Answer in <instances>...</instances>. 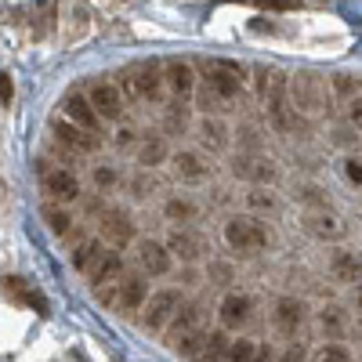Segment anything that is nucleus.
Masks as SVG:
<instances>
[{
    "label": "nucleus",
    "mask_w": 362,
    "mask_h": 362,
    "mask_svg": "<svg viewBox=\"0 0 362 362\" xmlns=\"http://www.w3.org/2000/svg\"><path fill=\"white\" fill-rule=\"evenodd\" d=\"M225 243L235 250V254H243V257H254L268 247V232L257 218H232L225 225Z\"/></svg>",
    "instance_id": "1"
},
{
    "label": "nucleus",
    "mask_w": 362,
    "mask_h": 362,
    "mask_svg": "<svg viewBox=\"0 0 362 362\" xmlns=\"http://www.w3.org/2000/svg\"><path fill=\"white\" fill-rule=\"evenodd\" d=\"M206 87L218 102H232L243 87V69L232 62H206Z\"/></svg>",
    "instance_id": "2"
},
{
    "label": "nucleus",
    "mask_w": 362,
    "mask_h": 362,
    "mask_svg": "<svg viewBox=\"0 0 362 362\" xmlns=\"http://www.w3.org/2000/svg\"><path fill=\"white\" fill-rule=\"evenodd\" d=\"M181 312V293L177 290H160L148 297V305L141 312V326L145 329H163L167 322H174V315Z\"/></svg>",
    "instance_id": "3"
},
{
    "label": "nucleus",
    "mask_w": 362,
    "mask_h": 362,
    "mask_svg": "<svg viewBox=\"0 0 362 362\" xmlns=\"http://www.w3.org/2000/svg\"><path fill=\"white\" fill-rule=\"evenodd\" d=\"M268 119H272V127H276L279 134L297 131V112L286 102V83L283 80H276V83H272V90H268Z\"/></svg>",
    "instance_id": "4"
},
{
    "label": "nucleus",
    "mask_w": 362,
    "mask_h": 362,
    "mask_svg": "<svg viewBox=\"0 0 362 362\" xmlns=\"http://www.w3.org/2000/svg\"><path fill=\"white\" fill-rule=\"evenodd\" d=\"M203 319H206V312H203V305H181V312L174 315V322H170V329H167V337H170V348L177 344V341H185V337H192V334H199L203 329Z\"/></svg>",
    "instance_id": "5"
},
{
    "label": "nucleus",
    "mask_w": 362,
    "mask_h": 362,
    "mask_svg": "<svg viewBox=\"0 0 362 362\" xmlns=\"http://www.w3.org/2000/svg\"><path fill=\"white\" fill-rule=\"evenodd\" d=\"M163 69H160V62H138L134 69H131V83H134V90L141 98H160L163 95Z\"/></svg>",
    "instance_id": "6"
},
{
    "label": "nucleus",
    "mask_w": 362,
    "mask_h": 362,
    "mask_svg": "<svg viewBox=\"0 0 362 362\" xmlns=\"http://www.w3.org/2000/svg\"><path fill=\"white\" fill-rule=\"evenodd\" d=\"M116 305L119 312H138L141 305H148V283L141 276H124L116 283Z\"/></svg>",
    "instance_id": "7"
},
{
    "label": "nucleus",
    "mask_w": 362,
    "mask_h": 362,
    "mask_svg": "<svg viewBox=\"0 0 362 362\" xmlns=\"http://www.w3.org/2000/svg\"><path fill=\"white\" fill-rule=\"evenodd\" d=\"M170 254H177L181 261H199L206 254V239L199 232H189V228H174L170 239H167Z\"/></svg>",
    "instance_id": "8"
},
{
    "label": "nucleus",
    "mask_w": 362,
    "mask_h": 362,
    "mask_svg": "<svg viewBox=\"0 0 362 362\" xmlns=\"http://www.w3.org/2000/svg\"><path fill=\"white\" fill-rule=\"evenodd\" d=\"M250 312H254V300L247 293H228L221 300V326L225 329H239V326H247L250 322Z\"/></svg>",
    "instance_id": "9"
},
{
    "label": "nucleus",
    "mask_w": 362,
    "mask_h": 362,
    "mask_svg": "<svg viewBox=\"0 0 362 362\" xmlns=\"http://www.w3.org/2000/svg\"><path fill=\"white\" fill-rule=\"evenodd\" d=\"M62 109H66V119H73L76 127H83V131H90V134H98V109L90 105V98H83V95H69L66 102H62Z\"/></svg>",
    "instance_id": "10"
},
{
    "label": "nucleus",
    "mask_w": 362,
    "mask_h": 362,
    "mask_svg": "<svg viewBox=\"0 0 362 362\" xmlns=\"http://www.w3.org/2000/svg\"><path fill=\"white\" fill-rule=\"evenodd\" d=\"M44 192L51 199H58V203H73L80 196V181L69 170H47L44 174Z\"/></svg>",
    "instance_id": "11"
},
{
    "label": "nucleus",
    "mask_w": 362,
    "mask_h": 362,
    "mask_svg": "<svg viewBox=\"0 0 362 362\" xmlns=\"http://www.w3.org/2000/svg\"><path fill=\"white\" fill-rule=\"evenodd\" d=\"M138 261L145 272H153V276H167L170 272V247L156 243V239H141L138 243Z\"/></svg>",
    "instance_id": "12"
},
{
    "label": "nucleus",
    "mask_w": 362,
    "mask_h": 362,
    "mask_svg": "<svg viewBox=\"0 0 362 362\" xmlns=\"http://www.w3.org/2000/svg\"><path fill=\"white\" fill-rule=\"evenodd\" d=\"M305 315H308V308H305V300H297V297H279L276 300V326L283 329V334H297L300 329V322H305Z\"/></svg>",
    "instance_id": "13"
},
{
    "label": "nucleus",
    "mask_w": 362,
    "mask_h": 362,
    "mask_svg": "<svg viewBox=\"0 0 362 362\" xmlns=\"http://www.w3.org/2000/svg\"><path fill=\"white\" fill-rule=\"evenodd\" d=\"M305 228H308V235H315V239H344V221L337 218V214H329V210H315V214H308L305 218Z\"/></svg>",
    "instance_id": "14"
},
{
    "label": "nucleus",
    "mask_w": 362,
    "mask_h": 362,
    "mask_svg": "<svg viewBox=\"0 0 362 362\" xmlns=\"http://www.w3.org/2000/svg\"><path fill=\"white\" fill-rule=\"evenodd\" d=\"M102 235L116 247H127L134 239V225H131V218L124 214V210H105L102 214Z\"/></svg>",
    "instance_id": "15"
},
{
    "label": "nucleus",
    "mask_w": 362,
    "mask_h": 362,
    "mask_svg": "<svg viewBox=\"0 0 362 362\" xmlns=\"http://www.w3.org/2000/svg\"><path fill=\"white\" fill-rule=\"evenodd\" d=\"M87 98H90V105L98 109V116H102V119H116L119 112H124V98H119V90H116V87H109V83H95Z\"/></svg>",
    "instance_id": "16"
},
{
    "label": "nucleus",
    "mask_w": 362,
    "mask_h": 362,
    "mask_svg": "<svg viewBox=\"0 0 362 362\" xmlns=\"http://www.w3.org/2000/svg\"><path fill=\"white\" fill-rule=\"evenodd\" d=\"M54 138L62 145H69V148H76V153H90V148H98V134H90V131H83L76 124H66V119H58V124H54Z\"/></svg>",
    "instance_id": "17"
},
{
    "label": "nucleus",
    "mask_w": 362,
    "mask_h": 362,
    "mask_svg": "<svg viewBox=\"0 0 362 362\" xmlns=\"http://www.w3.org/2000/svg\"><path fill=\"white\" fill-rule=\"evenodd\" d=\"M235 177H243V181H276V167H272V160L264 156H239L235 167H232Z\"/></svg>",
    "instance_id": "18"
},
{
    "label": "nucleus",
    "mask_w": 362,
    "mask_h": 362,
    "mask_svg": "<svg viewBox=\"0 0 362 362\" xmlns=\"http://www.w3.org/2000/svg\"><path fill=\"white\" fill-rule=\"evenodd\" d=\"M163 73H167V83H170V90H174L177 98H189V95H192L196 76H192V66H189V62H181V58H170V62L163 66Z\"/></svg>",
    "instance_id": "19"
},
{
    "label": "nucleus",
    "mask_w": 362,
    "mask_h": 362,
    "mask_svg": "<svg viewBox=\"0 0 362 362\" xmlns=\"http://www.w3.org/2000/svg\"><path fill=\"white\" fill-rule=\"evenodd\" d=\"M90 286H109V283H119L124 279V257L119 254H102V261L87 272Z\"/></svg>",
    "instance_id": "20"
},
{
    "label": "nucleus",
    "mask_w": 362,
    "mask_h": 362,
    "mask_svg": "<svg viewBox=\"0 0 362 362\" xmlns=\"http://www.w3.org/2000/svg\"><path fill=\"white\" fill-rule=\"evenodd\" d=\"M174 174L181 181H203L210 174V163L199 156V153H189V148H181V153H174Z\"/></svg>",
    "instance_id": "21"
},
{
    "label": "nucleus",
    "mask_w": 362,
    "mask_h": 362,
    "mask_svg": "<svg viewBox=\"0 0 362 362\" xmlns=\"http://www.w3.org/2000/svg\"><path fill=\"white\" fill-rule=\"evenodd\" d=\"M329 272H334L341 283H362V254L337 250L334 257H329Z\"/></svg>",
    "instance_id": "22"
},
{
    "label": "nucleus",
    "mask_w": 362,
    "mask_h": 362,
    "mask_svg": "<svg viewBox=\"0 0 362 362\" xmlns=\"http://www.w3.org/2000/svg\"><path fill=\"white\" fill-rule=\"evenodd\" d=\"M228 348H232V341L225 334H206V341H203V348H199V355L192 362H225Z\"/></svg>",
    "instance_id": "23"
},
{
    "label": "nucleus",
    "mask_w": 362,
    "mask_h": 362,
    "mask_svg": "<svg viewBox=\"0 0 362 362\" xmlns=\"http://www.w3.org/2000/svg\"><path fill=\"white\" fill-rule=\"evenodd\" d=\"M199 138H203L206 148H214V153H221V148L228 145V131H225V124H221V119H210V116L199 124Z\"/></svg>",
    "instance_id": "24"
},
{
    "label": "nucleus",
    "mask_w": 362,
    "mask_h": 362,
    "mask_svg": "<svg viewBox=\"0 0 362 362\" xmlns=\"http://www.w3.org/2000/svg\"><path fill=\"white\" fill-rule=\"evenodd\" d=\"M102 243H98V239H83V243L76 247V254H73V264L80 268V272H90V268H95L98 261H102Z\"/></svg>",
    "instance_id": "25"
},
{
    "label": "nucleus",
    "mask_w": 362,
    "mask_h": 362,
    "mask_svg": "<svg viewBox=\"0 0 362 362\" xmlns=\"http://www.w3.org/2000/svg\"><path fill=\"white\" fill-rule=\"evenodd\" d=\"M319 326H322V334H326V337H341V334H344V326H348L344 308H337V305H326V308L319 312Z\"/></svg>",
    "instance_id": "26"
},
{
    "label": "nucleus",
    "mask_w": 362,
    "mask_h": 362,
    "mask_svg": "<svg viewBox=\"0 0 362 362\" xmlns=\"http://www.w3.org/2000/svg\"><path fill=\"white\" fill-rule=\"evenodd\" d=\"M319 83L312 80V76H300L297 80V87H293V95H297V105L300 109H315L319 105V90H315Z\"/></svg>",
    "instance_id": "27"
},
{
    "label": "nucleus",
    "mask_w": 362,
    "mask_h": 362,
    "mask_svg": "<svg viewBox=\"0 0 362 362\" xmlns=\"http://www.w3.org/2000/svg\"><path fill=\"white\" fill-rule=\"evenodd\" d=\"M163 156H167V145L156 138V141H145V145H141L138 163H141V167H160V163H163Z\"/></svg>",
    "instance_id": "28"
},
{
    "label": "nucleus",
    "mask_w": 362,
    "mask_h": 362,
    "mask_svg": "<svg viewBox=\"0 0 362 362\" xmlns=\"http://www.w3.org/2000/svg\"><path fill=\"white\" fill-rule=\"evenodd\" d=\"M225 362H257V344L254 341H232Z\"/></svg>",
    "instance_id": "29"
},
{
    "label": "nucleus",
    "mask_w": 362,
    "mask_h": 362,
    "mask_svg": "<svg viewBox=\"0 0 362 362\" xmlns=\"http://www.w3.org/2000/svg\"><path fill=\"white\" fill-rule=\"evenodd\" d=\"M163 210H167L170 221H192V218H196V206H192L189 199H167Z\"/></svg>",
    "instance_id": "30"
},
{
    "label": "nucleus",
    "mask_w": 362,
    "mask_h": 362,
    "mask_svg": "<svg viewBox=\"0 0 362 362\" xmlns=\"http://www.w3.org/2000/svg\"><path fill=\"white\" fill-rule=\"evenodd\" d=\"M44 221H47V228H51L54 235H66L69 225H73L66 210H54V206H44Z\"/></svg>",
    "instance_id": "31"
},
{
    "label": "nucleus",
    "mask_w": 362,
    "mask_h": 362,
    "mask_svg": "<svg viewBox=\"0 0 362 362\" xmlns=\"http://www.w3.org/2000/svg\"><path fill=\"white\" fill-rule=\"evenodd\" d=\"M185 124H189V112H185V105H181V102L167 105V131H170V134H177V131H185Z\"/></svg>",
    "instance_id": "32"
},
{
    "label": "nucleus",
    "mask_w": 362,
    "mask_h": 362,
    "mask_svg": "<svg viewBox=\"0 0 362 362\" xmlns=\"http://www.w3.org/2000/svg\"><path fill=\"white\" fill-rule=\"evenodd\" d=\"M334 90H337L341 98L358 95V76H351V73H337V76H334Z\"/></svg>",
    "instance_id": "33"
},
{
    "label": "nucleus",
    "mask_w": 362,
    "mask_h": 362,
    "mask_svg": "<svg viewBox=\"0 0 362 362\" xmlns=\"http://www.w3.org/2000/svg\"><path fill=\"white\" fill-rule=\"evenodd\" d=\"M315 362H351V358H348V348H341V344H326V348L319 351Z\"/></svg>",
    "instance_id": "34"
},
{
    "label": "nucleus",
    "mask_w": 362,
    "mask_h": 362,
    "mask_svg": "<svg viewBox=\"0 0 362 362\" xmlns=\"http://www.w3.org/2000/svg\"><path fill=\"white\" fill-rule=\"evenodd\" d=\"M344 177L351 185H362V160H344Z\"/></svg>",
    "instance_id": "35"
},
{
    "label": "nucleus",
    "mask_w": 362,
    "mask_h": 362,
    "mask_svg": "<svg viewBox=\"0 0 362 362\" xmlns=\"http://www.w3.org/2000/svg\"><path fill=\"white\" fill-rule=\"evenodd\" d=\"M0 98H4V109L11 105V98H15V83H11V76L8 73H0Z\"/></svg>",
    "instance_id": "36"
},
{
    "label": "nucleus",
    "mask_w": 362,
    "mask_h": 362,
    "mask_svg": "<svg viewBox=\"0 0 362 362\" xmlns=\"http://www.w3.org/2000/svg\"><path fill=\"white\" fill-rule=\"evenodd\" d=\"M210 279H214L218 286H225V283L232 279V268H228V264H210Z\"/></svg>",
    "instance_id": "37"
},
{
    "label": "nucleus",
    "mask_w": 362,
    "mask_h": 362,
    "mask_svg": "<svg viewBox=\"0 0 362 362\" xmlns=\"http://www.w3.org/2000/svg\"><path fill=\"white\" fill-rule=\"evenodd\" d=\"M250 206H268L272 210V206H276V199H272V192H264V189H254L250 192Z\"/></svg>",
    "instance_id": "38"
},
{
    "label": "nucleus",
    "mask_w": 362,
    "mask_h": 362,
    "mask_svg": "<svg viewBox=\"0 0 362 362\" xmlns=\"http://www.w3.org/2000/svg\"><path fill=\"white\" fill-rule=\"evenodd\" d=\"M279 362H305V348H300V344H293V348H286V351L279 355Z\"/></svg>",
    "instance_id": "39"
},
{
    "label": "nucleus",
    "mask_w": 362,
    "mask_h": 362,
    "mask_svg": "<svg viewBox=\"0 0 362 362\" xmlns=\"http://www.w3.org/2000/svg\"><path fill=\"white\" fill-rule=\"evenodd\" d=\"M348 116H351V124L362 131V98H355V102H351V112H348Z\"/></svg>",
    "instance_id": "40"
},
{
    "label": "nucleus",
    "mask_w": 362,
    "mask_h": 362,
    "mask_svg": "<svg viewBox=\"0 0 362 362\" xmlns=\"http://www.w3.org/2000/svg\"><path fill=\"white\" fill-rule=\"evenodd\" d=\"M95 181H98V185H112V181H116V174H112L109 167H102V170H95Z\"/></svg>",
    "instance_id": "41"
},
{
    "label": "nucleus",
    "mask_w": 362,
    "mask_h": 362,
    "mask_svg": "<svg viewBox=\"0 0 362 362\" xmlns=\"http://www.w3.org/2000/svg\"><path fill=\"white\" fill-rule=\"evenodd\" d=\"M116 145H119V148H127V145H134V131H127V127H124V131L116 134Z\"/></svg>",
    "instance_id": "42"
},
{
    "label": "nucleus",
    "mask_w": 362,
    "mask_h": 362,
    "mask_svg": "<svg viewBox=\"0 0 362 362\" xmlns=\"http://www.w3.org/2000/svg\"><path fill=\"white\" fill-rule=\"evenodd\" d=\"M257 362H272V351L268 348H257Z\"/></svg>",
    "instance_id": "43"
},
{
    "label": "nucleus",
    "mask_w": 362,
    "mask_h": 362,
    "mask_svg": "<svg viewBox=\"0 0 362 362\" xmlns=\"http://www.w3.org/2000/svg\"><path fill=\"white\" fill-rule=\"evenodd\" d=\"M355 308H358V312H362V286H358V290H355Z\"/></svg>",
    "instance_id": "44"
}]
</instances>
